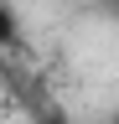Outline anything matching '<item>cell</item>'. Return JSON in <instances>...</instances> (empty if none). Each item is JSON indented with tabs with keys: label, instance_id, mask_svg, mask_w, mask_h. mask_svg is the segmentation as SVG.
<instances>
[{
	"label": "cell",
	"instance_id": "1",
	"mask_svg": "<svg viewBox=\"0 0 119 124\" xmlns=\"http://www.w3.org/2000/svg\"><path fill=\"white\" fill-rule=\"evenodd\" d=\"M16 36H21V26H16V16H10V5L0 0V52H10Z\"/></svg>",
	"mask_w": 119,
	"mask_h": 124
},
{
	"label": "cell",
	"instance_id": "2",
	"mask_svg": "<svg viewBox=\"0 0 119 124\" xmlns=\"http://www.w3.org/2000/svg\"><path fill=\"white\" fill-rule=\"evenodd\" d=\"M109 124H119V108H114V119H109Z\"/></svg>",
	"mask_w": 119,
	"mask_h": 124
}]
</instances>
